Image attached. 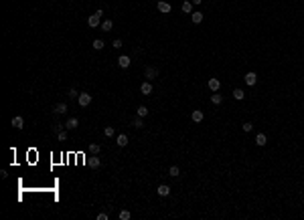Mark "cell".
I'll return each mask as SVG.
<instances>
[{
	"mask_svg": "<svg viewBox=\"0 0 304 220\" xmlns=\"http://www.w3.org/2000/svg\"><path fill=\"white\" fill-rule=\"evenodd\" d=\"M140 91H142V95H150L152 93V83H150V81H142Z\"/></svg>",
	"mask_w": 304,
	"mask_h": 220,
	"instance_id": "cell-7",
	"label": "cell"
},
{
	"mask_svg": "<svg viewBox=\"0 0 304 220\" xmlns=\"http://www.w3.org/2000/svg\"><path fill=\"white\" fill-rule=\"evenodd\" d=\"M134 127H138V129H142V127H144V123H142V117H138V119L134 121Z\"/></svg>",
	"mask_w": 304,
	"mask_h": 220,
	"instance_id": "cell-31",
	"label": "cell"
},
{
	"mask_svg": "<svg viewBox=\"0 0 304 220\" xmlns=\"http://www.w3.org/2000/svg\"><path fill=\"white\" fill-rule=\"evenodd\" d=\"M130 63H132V59L128 57V55H122V57L118 59V67H122V69H128V67H130Z\"/></svg>",
	"mask_w": 304,
	"mask_h": 220,
	"instance_id": "cell-5",
	"label": "cell"
},
{
	"mask_svg": "<svg viewBox=\"0 0 304 220\" xmlns=\"http://www.w3.org/2000/svg\"><path fill=\"white\" fill-rule=\"evenodd\" d=\"M87 166H89V168H93V170H97V168H100V166H101V159H100V158H97V156H95V154H93V156H91V158H89V159H87Z\"/></svg>",
	"mask_w": 304,
	"mask_h": 220,
	"instance_id": "cell-4",
	"label": "cell"
},
{
	"mask_svg": "<svg viewBox=\"0 0 304 220\" xmlns=\"http://www.w3.org/2000/svg\"><path fill=\"white\" fill-rule=\"evenodd\" d=\"M104 135H106V137H114V135H116V129H114V127H110V125H108V127H104Z\"/></svg>",
	"mask_w": 304,
	"mask_h": 220,
	"instance_id": "cell-25",
	"label": "cell"
},
{
	"mask_svg": "<svg viewBox=\"0 0 304 220\" xmlns=\"http://www.w3.org/2000/svg\"><path fill=\"white\" fill-rule=\"evenodd\" d=\"M77 103H79L81 107H87L89 103H91V95H89V93H79V97H77Z\"/></svg>",
	"mask_w": 304,
	"mask_h": 220,
	"instance_id": "cell-3",
	"label": "cell"
},
{
	"mask_svg": "<svg viewBox=\"0 0 304 220\" xmlns=\"http://www.w3.org/2000/svg\"><path fill=\"white\" fill-rule=\"evenodd\" d=\"M191 20L195 24H199L201 20H203V12H191Z\"/></svg>",
	"mask_w": 304,
	"mask_h": 220,
	"instance_id": "cell-17",
	"label": "cell"
},
{
	"mask_svg": "<svg viewBox=\"0 0 304 220\" xmlns=\"http://www.w3.org/2000/svg\"><path fill=\"white\" fill-rule=\"evenodd\" d=\"M255 144H258V145H266L268 144V137L264 135V133H258V135H255Z\"/></svg>",
	"mask_w": 304,
	"mask_h": 220,
	"instance_id": "cell-18",
	"label": "cell"
},
{
	"mask_svg": "<svg viewBox=\"0 0 304 220\" xmlns=\"http://www.w3.org/2000/svg\"><path fill=\"white\" fill-rule=\"evenodd\" d=\"M241 129H243V131H245V133H250L251 129H254V125H251L250 121H245V123H243V127H241Z\"/></svg>",
	"mask_w": 304,
	"mask_h": 220,
	"instance_id": "cell-28",
	"label": "cell"
},
{
	"mask_svg": "<svg viewBox=\"0 0 304 220\" xmlns=\"http://www.w3.org/2000/svg\"><path fill=\"white\" fill-rule=\"evenodd\" d=\"M104 46H106V42L101 41V38H95V41H93V49H95V51H101Z\"/></svg>",
	"mask_w": 304,
	"mask_h": 220,
	"instance_id": "cell-24",
	"label": "cell"
},
{
	"mask_svg": "<svg viewBox=\"0 0 304 220\" xmlns=\"http://www.w3.org/2000/svg\"><path fill=\"white\" fill-rule=\"evenodd\" d=\"M55 113H67V103H57L55 105Z\"/></svg>",
	"mask_w": 304,
	"mask_h": 220,
	"instance_id": "cell-19",
	"label": "cell"
},
{
	"mask_svg": "<svg viewBox=\"0 0 304 220\" xmlns=\"http://www.w3.org/2000/svg\"><path fill=\"white\" fill-rule=\"evenodd\" d=\"M181 10L185 12V14H189V12L193 10V2H191V0H185V2L181 4Z\"/></svg>",
	"mask_w": 304,
	"mask_h": 220,
	"instance_id": "cell-15",
	"label": "cell"
},
{
	"mask_svg": "<svg viewBox=\"0 0 304 220\" xmlns=\"http://www.w3.org/2000/svg\"><path fill=\"white\" fill-rule=\"evenodd\" d=\"M136 115H138V117H146V115H148V109H146V107H144V105H140L138 107V109H136Z\"/></svg>",
	"mask_w": 304,
	"mask_h": 220,
	"instance_id": "cell-21",
	"label": "cell"
},
{
	"mask_svg": "<svg viewBox=\"0 0 304 220\" xmlns=\"http://www.w3.org/2000/svg\"><path fill=\"white\" fill-rule=\"evenodd\" d=\"M101 16H104V10L100 8V10H95V12H93V14H91V16L87 18V24H89L91 28H97V27H101Z\"/></svg>",
	"mask_w": 304,
	"mask_h": 220,
	"instance_id": "cell-1",
	"label": "cell"
},
{
	"mask_svg": "<svg viewBox=\"0 0 304 220\" xmlns=\"http://www.w3.org/2000/svg\"><path fill=\"white\" fill-rule=\"evenodd\" d=\"M207 87L211 89L213 93L215 91H219V87H221V81L219 79H215V77H213V79H209V83H207Z\"/></svg>",
	"mask_w": 304,
	"mask_h": 220,
	"instance_id": "cell-6",
	"label": "cell"
},
{
	"mask_svg": "<svg viewBox=\"0 0 304 220\" xmlns=\"http://www.w3.org/2000/svg\"><path fill=\"white\" fill-rule=\"evenodd\" d=\"M57 139H59V141H65V139H67V131H59V133H57Z\"/></svg>",
	"mask_w": 304,
	"mask_h": 220,
	"instance_id": "cell-29",
	"label": "cell"
},
{
	"mask_svg": "<svg viewBox=\"0 0 304 220\" xmlns=\"http://www.w3.org/2000/svg\"><path fill=\"white\" fill-rule=\"evenodd\" d=\"M158 10L160 12H164V14H168L173 8H170V4L168 2H164V0H158Z\"/></svg>",
	"mask_w": 304,
	"mask_h": 220,
	"instance_id": "cell-8",
	"label": "cell"
},
{
	"mask_svg": "<svg viewBox=\"0 0 304 220\" xmlns=\"http://www.w3.org/2000/svg\"><path fill=\"white\" fill-rule=\"evenodd\" d=\"M77 125H79V119H77V117H69V119H67V123H65L67 129H75Z\"/></svg>",
	"mask_w": 304,
	"mask_h": 220,
	"instance_id": "cell-14",
	"label": "cell"
},
{
	"mask_svg": "<svg viewBox=\"0 0 304 220\" xmlns=\"http://www.w3.org/2000/svg\"><path fill=\"white\" fill-rule=\"evenodd\" d=\"M233 99H237V101H241V99H245V93H243L241 89H233Z\"/></svg>",
	"mask_w": 304,
	"mask_h": 220,
	"instance_id": "cell-23",
	"label": "cell"
},
{
	"mask_svg": "<svg viewBox=\"0 0 304 220\" xmlns=\"http://www.w3.org/2000/svg\"><path fill=\"white\" fill-rule=\"evenodd\" d=\"M112 46L114 49H122V38H116V41L112 42Z\"/></svg>",
	"mask_w": 304,
	"mask_h": 220,
	"instance_id": "cell-30",
	"label": "cell"
},
{
	"mask_svg": "<svg viewBox=\"0 0 304 220\" xmlns=\"http://www.w3.org/2000/svg\"><path fill=\"white\" fill-rule=\"evenodd\" d=\"M110 216H108V214H106V212H100V214H97V220H108Z\"/></svg>",
	"mask_w": 304,
	"mask_h": 220,
	"instance_id": "cell-32",
	"label": "cell"
},
{
	"mask_svg": "<svg viewBox=\"0 0 304 220\" xmlns=\"http://www.w3.org/2000/svg\"><path fill=\"white\" fill-rule=\"evenodd\" d=\"M170 194V188L166 186V184H160V186H158V196H162V198H166Z\"/></svg>",
	"mask_w": 304,
	"mask_h": 220,
	"instance_id": "cell-13",
	"label": "cell"
},
{
	"mask_svg": "<svg viewBox=\"0 0 304 220\" xmlns=\"http://www.w3.org/2000/svg\"><path fill=\"white\" fill-rule=\"evenodd\" d=\"M211 101H213V103H215V105H221V103H223V97H221V95H219V93H217V91H215V93H213V95H211Z\"/></svg>",
	"mask_w": 304,
	"mask_h": 220,
	"instance_id": "cell-22",
	"label": "cell"
},
{
	"mask_svg": "<svg viewBox=\"0 0 304 220\" xmlns=\"http://www.w3.org/2000/svg\"><path fill=\"white\" fill-rule=\"evenodd\" d=\"M100 149H101V145H97V144L89 145V152H91V154H100Z\"/></svg>",
	"mask_w": 304,
	"mask_h": 220,
	"instance_id": "cell-27",
	"label": "cell"
},
{
	"mask_svg": "<svg viewBox=\"0 0 304 220\" xmlns=\"http://www.w3.org/2000/svg\"><path fill=\"white\" fill-rule=\"evenodd\" d=\"M168 174L173 176V178H178V176H181V168H178V166H170Z\"/></svg>",
	"mask_w": 304,
	"mask_h": 220,
	"instance_id": "cell-20",
	"label": "cell"
},
{
	"mask_svg": "<svg viewBox=\"0 0 304 220\" xmlns=\"http://www.w3.org/2000/svg\"><path fill=\"white\" fill-rule=\"evenodd\" d=\"M245 83L250 85V87H254V85L258 83V75H255V73H247V75H245Z\"/></svg>",
	"mask_w": 304,
	"mask_h": 220,
	"instance_id": "cell-10",
	"label": "cell"
},
{
	"mask_svg": "<svg viewBox=\"0 0 304 220\" xmlns=\"http://www.w3.org/2000/svg\"><path fill=\"white\" fill-rule=\"evenodd\" d=\"M144 77H146V81H154L158 77V67H146V71H144Z\"/></svg>",
	"mask_w": 304,
	"mask_h": 220,
	"instance_id": "cell-2",
	"label": "cell"
},
{
	"mask_svg": "<svg viewBox=\"0 0 304 220\" xmlns=\"http://www.w3.org/2000/svg\"><path fill=\"white\" fill-rule=\"evenodd\" d=\"M203 117H205V115H203V111H201V109H195V111H193V113H191V119H193V121H195V123L203 121Z\"/></svg>",
	"mask_w": 304,
	"mask_h": 220,
	"instance_id": "cell-11",
	"label": "cell"
},
{
	"mask_svg": "<svg viewBox=\"0 0 304 220\" xmlns=\"http://www.w3.org/2000/svg\"><path fill=\"white\" fill-rule=\"evenodd\" d=\"M116 144H118L120 148H126V145H128V135H126V133H120V135L116 137Z\"/></svg>",
	"mask_w": 304,
	"mask_h": 220,
	"instance_id": "cell-9",
	"label": "cell"
},
{
	"mask_svg": "<svg viewBox=\"0 0 304 220\" xmlns=\"http://www.w3.org/2000/svg\"><path fill=\"white\" fill-rule=\"evenodd\" d=\"M193 4H195V6H199V4H203V0H191Z\"/></svg>",
	"mask_w": 304,
	"mask_h": 220,
	"instance_id": "cell-34",
	"label": "cell"
},
{
	"mask_svg": "<svg viewBox=\"0 0 304 220\" xmlns=\"http://www.w3.org/2000/svg\"><path fill=\"white\" fill-rule=\"evenodd\" d=\"M69 97H79V95H77L75 89H69Z\"/></svg>",
	"mask_w": 304,
	"mask_h": 220,
	"instance_id": "cell-33",
	"label": "cell"
},
{
	"mask_svg": "<svg viewBox=\"0 0 304 220\" xmlns=\"http://www.w3.org/2000/svg\"><path fill=\"white\" fill-rule=\"evenodd\" d=\"M114 28V20H104V22H101V31L104 32H110Z\"/></svg>",
	"mask_w": 304,
	"mask_h": 220,
	"instance_id": "cell-16",
	"label": "cell"
},
{
	"mask_svg": "<svg viewBox=\"0 0 304 220\" xmlns=\"http://www.w3.org/2000/svg\"><path fill=\"white\" fill-rule=\"evenodd\" d=\"M118 216H120V220H130V218H132V214H130V210H122V212H120Z\"/></svg>",
	"mask_w": 304,
	"mask_h": 220,
	"instance_id": "cell-26",
	"label": "cell"
},
{
	"mask_svg": "<svg viewBox=\"0 0 304 220\" xmlns=\"http://www.w3.org/2000/svg\"><path fill=\"white\" fill-rule=\"evenodd\" d=\"M23 125H24V119L20 117V115H14V117H12V127L23 129Z\"/></svg>",
	"mask_w": 304,
	"mask_h": 220,
	"instance_id": "cell-12",
	"label": "cell"
}]
</instances>
